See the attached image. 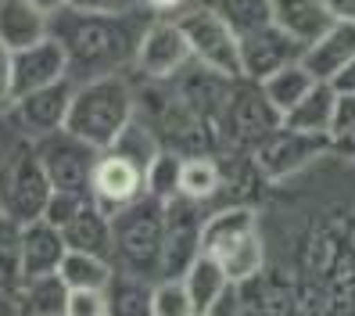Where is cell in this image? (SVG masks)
Wrapping results in <instances>:
<instances>
[{"instance_id": "1", "label": "cell", "mask_w": 355, "mask_h": 316, "mask_svg": "<svg viewBox=\"0 0 355 316\" xmlns=\"http://www.w3.org/2000/svg\"><path fill=\"white\" fill-rule=\"evenodd\" d=\"M54 18H58V29H51V36L65 47L72 83L119 72L122 61H130L137 54L140 33H144L130 11L126 15H94V11L65 8Z\"/></svg>"}, {"instance_id": "2", "label": "cell", "mask_w": 355, "mask_h": 316, "mask_svg": "<svg viewBox=\"0 0 355 316\" xmlns=\"http://www.w3.org/2000/svg\"><path fill=\"white\" fill-rule=\"evenodd\" d=\"M137 115V94L126 76L108 72L76 83L72 104L65 115V130L79 140L94 144L97 151L112 147V140L126 130V122Z\"/></svg>"}, {"instance_id": "3", "label": "cell", "mask_w": 355, "mask_h": 316, "mask_svg": "<svg viewBox=\"0 0 355 316\" xmlns=\"http://www.w3.org/2000/svg\"><path fill=\"white\" fill-rule=\"evenodd\" d=\"M115 248L112 259H119V273H133L144 281L162 277V256H165V201L140 194L122 213L112 216Z\"/></svg>"}, {"instance_id": "4", "label": "cell", "mask_w": 355, "mask_h": 316, "mask_svg": "<svg viewBox=\"0 0 355 316\" xmlns=\"http://www.w3.org/2000/svg\"><path fill=\"white\" fill-rule=\"evenodd\" d=\"M284 115L266 101L262 87L255 79L237 76L226 90V101L212 122V133L223 137L226 144H241V147H255L269 130H277Z\"/></svg>"}, {"instance_id": "5", "label": "cell", "mask_w": 355, "mask_h": 316, "mask_svg": "<svg viewBox=\"0 0 355 316\" xmlns=\"http://www.w3.org/2000/svg\"><path fill=\"white\" fill-rule=\"evenodd\" d=\"M51 180L40 165L33 144H18L15 151L0 162V213L26 226L44 216V205L51 198Z\"/></svg>"}, {"instance_id": "6", "label": "cell", "mask_w": 355, "mask_h": 316, "mask_svg": "<svg viewBox=\"0 0 355 316\" xmlns=\"http://www.w3.org/2000/svg\"><path fill=\"white\" fill-rule=\"evenodd\" d=\"M323 155H330V133H302L284 122L252 147V162L266 180H287L320 162Z\"/></svg>"}, {"instance_id": "7", "label": "cell", "mask_w": 355, "mask_h": 316, "mask_svg": "<svg viewBox=\"0 0 355 316\" xmlns=\"http://www.w3.org/2000/svg\"><path fill=\"white\" fill-rule=\"evenodd\" d=\"M33 151H36L40 165H44L54 191L90 198V173H94L97 155H101L94 144L72 137L69 130H54L47 137L33 140Z\"/></svg>"}, {"instance_id": "8", "label": "cell", "mask_w": 355, "mask_h": 316, "mask_svg": "<svg viewBox=\"0 0 355 316\" xmlns=\"http://www.w3.org/2000/svg\"><path fill=\"white\" fill-rule=\"evenodd\" d=\"M176 26L183 29V40L191 47V61H198L201 69H212L219 76H241V54H237V33L230 29L223 18H216L208 8H191L176 18Z\"/></svg>"}, {"instance_id": "9", "label": "cell", "mask_w": 355, "mask_h": 316, "mask_svg": "<svg viewBox=\"0 0 355 316\" xmlns=\"http://www.w3.org/2000/svg\"><path fill=\"white\" fill-rule=\"evenodd\" d=\"M72 90L76 83L72 79H58L51 87H40L29 94H18L8 104V122L15 126L22 137L40 140L54 130H65V115H69V104H72Z\"/></svg>"}, {"instance_id": "10", "label": "cell", "mask_w": 355, "mask_h": 316, "mask_svg": "<svg viewBox=\"0 0 355 316\" xmlns=\"http://www.w3.org/2000/svg\"><path fill=\"white\" fill-rule=\"evenodd\" d=\"M201 201L176 194L165 201V256L162 277H183V269L201 256ZM158 277V281H162Z\"/></svg>"}, {"instance_id": "11", "label": "cell", "mask_w": 355, "mask_h": 316, "mask_svg": "<svg viewBox=\"0 0 355 316\" xmlns=\"http://www.w3.org/2000/svg\"><path fill=\"white\" fill-rule=\"evenodd\" d=\"M140 194H144V169L137 162H130L126 155L104 147L97 155L94 173H90V201L104 216H115Z\"/></svg>"}, {"instance_id": "12", "label": "cell", "mask_w": 355, "mask_h": 316, "mask_svg": "<svg viewBox=\"0 0 355 316\" xmlns=\"http://www.w3.org/2000/svg\"><path fill=\"white\" fill-rule=\"evenodd\" d=\"M302 44L291 40L280 26H262L237 36V54H241V76L262 83L266 76H273L277 69L291 65V61H302Z\"/></svg>"}, {"instance_id": "13", "label": "cell", "mask_w": 355, "mask_h": 316, "mask_svg": "<svg viewBox=\"0 0 355 316\" xmlns=\"http://www.w3.org/2000/svg\"><path fill=\"white\" fill-rule=\"evenodd\" d=\"M133 61L148 79H176L191 65V47L183 40V29L176 22H151L140 33Z\"/></svg>"}, {"instance_id": "14", "label": "cell", "mask_w": 355, "mask_h": 316, "mask_svg": "<svg viewBox=\"0 0 355 316\" xmlns=\"http://www.w3.org/2000/svg\"><path fill=\"white\" fill-rule=\"evenodd\" d=\"M58 79H69V58H65V47H61L51 33L44 40H36L33 47L11 51V90H15V97L40 90V87H51Z\"/></svg>"}, {"instance_id": "15", "label": "cell", "mask_w": 355, "mask_h": 316, "mask_svg": "<svg viewBox=\"0 0 355 316\" xmlns=\"http://www.w3.org/2000/svg\"><path fill=\"white\" fill-rule=\"evenodd\" d=\"M352 58H355V22L334 18L327 33L302 51V65L312 72V79H330Z\"/></svg>"}, {"instance_id": "16", "label": "cell", "mask_w": 355, "mask_h": 316, "mask_svg": "<svg viewBox=\"0 0 355 316\" xmlns=\"http://www.w3.org/2000/svg\"><path fill=\"white\" fill-rule=\"evenodd\" d=\"M61 238H65L69 251H87V256H101V259H112V248H115L112 216H104L90 198L79 205V213L65 226H61Z\"/></svg>"}, {"instance_id": "17", "label": "cell", "mask_w": 355, "mask_h": 316, "mask_svg": "<svg viewBox=\"0 0 355 316\" xmlns=\"http://www.w3.org/2000/svg\"><path fill=\"white\" fill-rule=\"evenodd\" d=\"M65 238L47 219H33L22 226V277H40V273H58L65 259Z\"/></svg>"}, {"instance_id": "18", "label": "cell", "mask_w": 355, "mask_h": 316, "mask_svg": "<svg viewBox=\"0 0 355 316\" xmlns=\"http://www.w3.org/2000/svg\"><path fill=\"white\" fill-rule=\"evenodd\" d=\"M269 11H273V26H280L302 47L320 40L334 22L323 0H269Z\"/></svg>"}, {"instance_id": "19", "label": "cell", "mask_w": 355, "mask_h": 316, "mask_svg": "<svg viewBox=\"0 0 355 316\" xmlns=\"http://www.w3.org/2000/svg\"><path fill=\"white\" fill-rule=\"evenodd\" d=\"M15 316H65L69 284L58 273H40V277H22L15 288Z\"/></svg>"}, {"instance_id": "20", "label": "cell", "mask_w": 355, "mask_h": 316, "mask_svg": "<svg viewBox=\"0 0 355 316\" xmlns=\"http://www.w3.org/2000/svg\"><path fill=\"white\" fill-rule=\"evenodd\" d=\"M51 33V18L36 11L29 0H0V44L8 51L33 47Z\"/></svg>"}, {"instance_id": "21", "label": "cell", "mask_w": 355, "mask_h": 316, "mask_svg": "<svg viewBox=\"0 0 355 316\" xmlns=\"http://www.w3.org/2000/svg\"><path fill=\"white\" fill-rule=\"evenodd\" d=\"M255 208L252 205H226L219 208V213H212L205 223H201V251H208V256H223V251L241 241L248 230H255Z\"/></svg>"}, {"instance_id": "22", "label": "cell", "mask_w": 355, "mask_h": 316, "mask_svg": "<svg viewBox=\"0 0 355 316\" xmlns=\"http://www.w3.org/2000/svg\"><path fill=\"white\" fill-rule=\"evenodd\" d=\"M334 87L327 79H316L312 87L302 94V101L295 108L284 112V126L291 130H302V133H330V122H334Z\"/></svg>"}, {"instance_id": "23", "label": "cell", "mask_w": 355, "mask_h": 316, "mask_svg": "<svg viewBox=\"0 0 355 316\" xmlns=\"http://www.w3.org/2000/svg\"><path fill=\"white\" fill-rule=\"evenodd\" d=\"M151 288L155 281L133 277V273H112L108 288V316H151Z\"/></svg>"}, {"instance_id": "24", "label": "cell", "mask_w": 355, "mask_h": 316, "mask_svg": "<svg viewBox=\"0 0 355 316\" xmlns=\"http://www.w3.org/2000/svg\"><path fill=\"white\" fill-rule=\"evenodd\" d=\"M183 288H187V294H191V306H194V313H201L208 302L216 299V294L230 284V277H226V269H223V263L216 259V256H208V251H201V256L183 269Z\"/></svg>"}, {"instance_id": "25", "label": "cell", "mask_w": 355, "mask_h": 316, "mask_svg": "<svg viewBox=\"0 0 355 316\" xmlns=\"http://www.w3.org/2000/svg\"><path fill=\"white\" fill-rule=\"evenodd\" d=\"M216 259L223 263L230 284H248V281H255L259 273H262V263H266V244H262L259 226L248 230L241 241H234V244H230L223 256H216Z\"/></svg>"}, {"instance_id": "26", "label": "cell", "mask_w": 355, "mask_h": 316, "mask_svg": "<svg viewBox=\"0 0 355 316\" xmlns=\"http://www.w3.org/2000/svg\"><path fill=\"white\" fill-rule=\"evenodd\" d=\"M223 187V165L208 155V151H198V155H183V165H180V194L191 198V201H205L212 198Z\"/></svg>"}, {"instance_id": "27", "label": "cell", "mask_w": 355, "mask_h": 316, "mask_svg": "<svg viewBox=\"0 0 355 316\" xmlns=\"http://www.w3.org/2000/svg\"><path fill=\"white\" fill-rule=\"evenodd\" d=\"M312 72L302 65V61H291V65H284V69H277L273 76H266L259 87H262V94H266V101L273 104V108L284 115L287 108H295V104L302 101V94L312 87Z\"/></svg>"}, {"instance_id": "28", "label": "cell", "mask_w": 355, "mask_h": 316, "mask_svg": "<svg viewBox=\"0 0 355 316\" xmlns=\"http://www.w3.org/2000/svg\"><path fill=\"white\" fill-rule=\"evenodd\" d=\"M201 8H208L216 18L234 29L237 36L262 29L273 22V11H269V0H201Z\"/></svg>"}, {"instance_id": "29", "label": "cell", "mask_w": 355, "mask_h": 316, "mask_svg": "<svg viewBox=\"0 0 355 316\" xmlns=\"http://www.w3.org/2000/svg\"><path fill=\"white\" fill-rule=\"evenodd\" d=\"M180 165H183L180 151L158 147L155 158L148 162V169H144V194L155 201H173L180 194Z\"/></svg>"}, {"instance_id": "30", "label": "cell", "mask_w": 355, "mask_h": 316, "mask_svg": "<svg viewBox=\"0 0 355 316\" xmlns=\"http://www.w3.org/2000/svg\"><path fill=\"white\" fill-rule=\"evenodd\" d=\"M112 273H115L112 259L87 256V251H65V259L58 266V277L69 288H108Z\"/></svg>"}, {"instance_id": "31", "label": "cell", "mask_w": 355, "mask_h": 316, "mask_svg": "<svg viewBox=\"0 0 355 316\" xmlns=\"http://www.w3.org/2000/svg\"><path fill=\"white\" fill-rule=\"evenodd\" d=\"M22 281V226L0 213V284L8 291Z\"/></svg>"}, {"instance_id": "32", "label": "cell", "mask_w": 355, "mask_h": 316, "mask_svg": "<svg viewBox=\"0 0 355 316\" xmlns=\"http://www.w3.org/2000/svg\"><path fill=\"white\" fill-rule=\"evenodd\" d=\"M151 316H194L191 294L180 277H162L151 288Z\"/></svg>"}, {"instance_id": "33", "label": "cell", "mask_w": 355, "mask_h": 316, "mask_svg": "<svg viewBox=\"0 0 355 316\" xmlns=\"http://www.w3.org/2000/svg\"><path fill=\"white\" fill-rule=\"evenodd\" d=\"M65 316H108V294H104V288H69Z\"/></svg>"}, {"instance_id": "34", "label": "cell", "mask_w": 355, "mask_h": 316, "mask_svg": "<svg viewBox=\"0 0 355 316\" xmlns=\"http://www.w3.org/2000/svg\"><path fill=\"white\" fill-rule=\"evenodd\" d=\"M87 201L83 194H69V191H51V198H47V205H44V216L40 219H47L51 226H65L76 213H79V205Z\"/></svg>"}, {"instance_id": "35", "label": "cell", "mask_w": 355, "mask_h": 316, "mask_svg": "<svg viewBox=\"0 0 355 316\" xmlns=\"http://www.w3.org/2000/svg\"><path fill=\"white\" fill-rule=\"evenodd\" d=\"M198 316H244V294L241 284H226L212 302H208Z\"/></svg>"}, {"instance_id": "36", "label": "cell", "mask_w": 355, "mask_h": 316, "mask_svg": "<svg viewBox=\"0 0 355 316\" xmlns=\"http://www.w3.org/2000/svg\"><path fill=\"white\" fill-rule=\"evenodd\" d=\"M137 0H69V8L76 11H94V15H126L133 11Z\"/></svg>"}, {"instance_id": "37", "label": "cell", "mask_w": 355, "mask_h": 316, "mask_svg": "<svg viewBox=\"0 0 355 316\" xmlns=\"http://www.w3.org/2000/svg\"><path fill=\"white\" fill-rule=\"evenodd\" d=\"M345 126H355V94H338V101H334V122H330V133L345 130Z\"/></svg>"}, {"instance_id": "38", "label": "cell", "mask_w": 355, "mask_h": 316, "mask_svg": "<svg viewBox=\"0 0 355 316\" xmlns=\"http://www.w3.org/2000/svg\"><path fill=\"white\" fill-rule=\"evenodd\" d=\"M11 101H15V90H11V51L0 44V115L8 112Z\"/></svg>"}, {"instance_id": "39", "label": "cell", "mask_w": 355, "mask_h": 316, "mask_svg": "<svg viewBox=\"0 0 355 316\" xmlns=\"http://www.w3.org/2000/svg\"><path fill=\"white\" fill-rule=\"evenodd\" d=\"M330 151L341 158H355V126H345V130L330 133Z\"/></svg>"}, {"instance_id": "40", "label": "cell", "mask_w": 355, "mask_h": 316, "mask_svg": "<svg viewBox=\"0 0 355 316\" xmlns=\"http://www.w3.org/2000/svg\"><path fill=\"white\" fill-rule=\"evenodd\" d=\"M327 83L334 87V94H355V58L348 61V65H341Z\"/></svg>"}, {"instance_id": "41", "label": "cell", "mask_w": 355, "mask_h": 316, "mask_svg": "<svg viewBox=\"0 0 355 316\" xmlns=\"http://www.w3.org/2000/svg\"><path fill=\"white\" fill-rule=\"evenodd\" d=\"M330 18H345V22H355V0H323Z\"/></svg>"}, {"instance_id": "42", "label": "cell", "mask_w": 355, "mask_h": 316, "mask_svg": "<svg viewBox=\"0 0 355 316\" xmlns=\"http://www.w3.org/2000/svg\"><path fill=\"white\" fill-rule=\"evenodd\" d=\"M29 4H33L36 11H44L47 18H54L58 11H65V8H69V0H29Z\"/></svg>"}, {"instance_id": "43", "label": "cell", "mask_w": 355, "mask_h": 316, "mask_svg": "<svg viewBox=\"0 0 355 316\" xmlns=\"http://www.w3.org/2000/svg\"><path fill=\"white\" fill-rule=\"evenodd\" d=\"M148 8H155V11H176V8H183L187 0H144Z\"/></svg>"}, {"instance_id": "44", "label": "cell", "mask_w": 355, "mask_h": 316, "mask_svg": "<svg viewBox=\"0 0 355 316\" xmlns=\"http://www.w3.org/2000/svg\"><path fill=\"white\" fill-rule=\"evenodd\" d=\"M194 316H198V313H194Z\"/></svg>"}]
</instances>
